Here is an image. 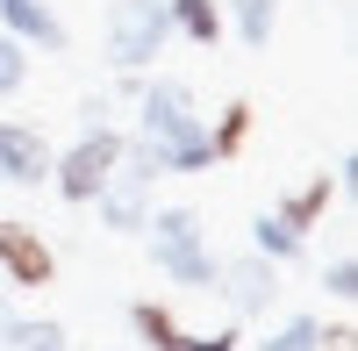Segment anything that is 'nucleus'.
<instances>
[{
    "label": "nucleus",
    "mask_w": 358,
    "mask_h": 351,
    "mask_svg": "<svg viewBox=\"0 0 358 351\" xmlns=\"http://www.w3.org/2000/svg\"><path fill=\"white\" fill-rule=\"evenodd\" d=\"M251 122H258V108L236 94V101H222V115H215V129H208V151H215V165H229L236 151L251 143Z\"/></svg>",
    "instance_id": "nucleus-12"
},
{
    "label": "nucleus",
    "mask_w": 358,
    "mask_h": 351,
    "mask_svg": "<svg viewBox=\"0 0 358 351\" xmlns=\"http://www.w3.org/2000/svg\"><path fill=\"white\" fill-rule=\"evenodd\" d=\"M22 351H65V323H50V315H36V323H22V337H15Z\"/></svg>",
    "instance_id": "nucleus-18"
},
{
    "label": "nucleus",
    "mask_w": 358,
    "mask_h": 351,
    "mask_svg": "<svg viewBox=\"0 0 358 351\" xmlns=\"http://www.w3.org/2000/svg\"><path fill=\"white\" fill-rule=\"evenodd\" d=\"M315 351H358L351 315H337V323H315Z\"/></svg>",
    "instance_id": "nucleus-19"
},
{
    "label": "nucleus",
    "mask_w": 358,
    "mask_h": 351,
    "mask_svg": "<svg viewBox=\"0 0 358 351\" xmlns=\"http://www.w3.org/2000/svg\"><path fill=\"white\" fill-rule=\"evenodd\" d=\"M0 29H8L22 50H65L72 43V29L57 22L50 0H0Z\"/></svg>",
    "instance_id": "nucleus-8"
},
{
    "label": "nucleus",
    "mask_w": 358,
    "mask_h": 351,
    "mask_svg": "<svg viewBox=\"0 0 358 351\" xmlns=\"http://www.w3.org/2000/svg\"><path fill=\"white\" fill-rule=\"evenodd\" d=\"M322 287H330V301H351V294H358V258L337 251L330 266H322Z\"/></svg>",
    "instance_id": "nucleus-17"
},
{
    "label": "nucleus",
    "mask_w": 358,
    "mask_h": 351,
    "mask_svg": "<svg viewBox=\"0 0 358 351\" xmlns=\"http://www.w3.org/2000/svg\"><path fill=\"white\" fill-rule=\"evenodd\" d=\"M122 165V129L115 122H94V129H79L72 151H57L50 165V187L72 201V208H94V194L108 187V172Z\"/></svg>",
    "instance_id": "nucleus-4"
},
{
    "label": "nucleus",
    "mask_w": 358,
    "mask_h": 351,
    "mask_svg": "<svg viewBox=\"0 0 358 351\" xmlns=\"http://www.w3.org/2000/svg\"><path fill=\"white\" fill-rule=\"evenodd\" d=\"M151 266L179 287H201V294H215V273H222V258L208 251V229L194 208H151Z\"/></svg>",
    "instance_id": "nucleus-2"
},
{
    "label": "nucleus",
    "mask_w": 358,
    "mask_h": 351,
    "mask_svg": "<svg viewBox=\"0 0 358 351\" xmlns=\"http://www.w3.org/2000/svg\"><path fill=\"white\" fill-rule=\"evenodd\" d=\"M251 251H258V258H273V266H294V258L308 251V237H294L280 215H258V222H251Z\"/></svg>",
    "instance_id": "nucleus-14"
},
{
    "label": "nucleus",
    "mask_w": 358,
    "mask_h": 351,
    "mask_svg": "<svg viewBox=\"0 0 358 351\" xmlns=\"http://www.w3.org/2000/svg\"><path fill=\"white\" fill-rule=\"evenodd\" d=\"M236 344H244L236 330H208V337H194V330H187V351H236Z\"/></svg>",
    "instance_id": "nucleus-20"
},
{
    "label": "nucleus",
    "mask_w": 358,
    "mask_h": 351,
    "mask_svg": "<svg viewBox=\"0 0 358 351\" xmlns=\"http://www.w3.org/2000/svg\"><path fill=\"white\" fill-rule=\"evenodd\" d=\"M50 165L57 151L36 122H0V180L8 187H50Z\"/></svg>",
    "instance_id": "nucleus-6"
},
{
    "label": "nucleus",
    "mask_w": 358,
    "mask_h": 351,
    "mask_svg": "<svg viewBox=\"0 0 358 351\" xmlns=\"http://www.w3.org/2000/svg\"><path fill=\"white\" fill-rule=\"evenodd\" d=\"M129 330L151 344V351H187V330H179V315H172L165 301H136V308H129Z\"/></svg>",
    "instance_id": "nucleus-13"
},
{
    "label": "nucleus",
    "mask_w": 358,
    "mask_h": 351,
    "mask_svg": "<svg viewBox=\"0 0 358 351\" xmlns=\"http://www.w3.org/2000/svg\"><path fill=\"white\" fill-rule=\"evenodd\" d=\"M172 43V15H165V0H108V22H101V50H108V65L115 72H151L158 57Z\"/></svg>",
    "instance_id": "nucleus-3"
},
{
    "label": "nucleus",
    "mask_w": 358,
    "mask_h": 351,
    "mask_svg": "<svg viewBox=\"0 0 358 351\" xmlns=\"http://www.w3.org/2000/svg\"><path fill=\"white\" fill-rule=\"evenodd\" d=\"M79 115H86V129L108 122V94H86V101H79Z\"/></svg>",
    "instance_id": "nucleus-22"
},
{
    "label": "nucleus",
    "mask_w": 358,
    "mask_h": 351,
    "mask_svg": "<svg viewBox=\"0 0 358 351\" xmlns=\"http://www.w3.org/2000/svg\"><path fill=\"white\" fill-rule=\"evenodd\" d=\"M337 187H344V165H337V172H315V180H301V187H294V194L280 201L273 215H280V222L294 229V237H308V229H315L322 215H330V201H337Z\"/></svg>",
    "instance_id": "nucleus-9"
},
{
    "label": "nucleus",
    "mask_w": 358,
    "mask_h": 351,
    "mask_svg": "<svg viewBox=\"0 0 358 351\" xmlns=\"http://www.w3.org/2000/svg\"><path fill=\"white\" fill-rule=\"evenodd\" d=\"M15 337H22V315H15L8 294H0V344H15Z\"/></svg>",
    "instance_id": "nucleus-21"
},
{
    "label": "nucleus",
    "mask_w": 358,
    "mask_h": 351,
    "mask_svg": "<svg viewBox=\"0 0 358 351\" xmlns=\"http://www.w3.org/2000/svg\"><path fill=\"white\" fill-rule=\"evenodd\" d=\"M165 15H172V36H187L201 50L222 43V0H165Z\"/></svg>",
    "instance_id": "nucleus-11"
},
{
    "label": "nucleus",
    "mask_w": 358,
    "mask_h": 351,
    "mask_svg": "<svg viewBox=\"0 0 358 351\" xmlns=\"http://www.w3.org/2000/svg\"><path fill=\"white\" fill-rule=\"evenodd\" d=\"M315 323H322V315H287V323L265 337L258 351H315Z\"/></svg>",
    "instance_id": "nucleus-15"
},
{
    "label": "nucleus",
    "mask_w": 358,
    "mask_h": 351,
    "mask_svg": "<svg viewBox=\"0 0 358 351\" xmlns=\"http://www.w3.org/2000/svg\"><path fill=\"white\" fill-rule=\"evenodd\" d=\"M136 136L158 151L165 172H208L215 151H208V115L194 108L187 79H143L136 86Z\"/></svg>",
    "instance_id": "nucleus-1"
},
{
    "label": "nucleus",
    "mask_w": 358,
    "mask_h": 351,
    "mask_svg": "<svg viewBox=\"0 0 358 351\" xmlns=\"http://www.w3.org/2000/svg\"><path fill=\"white\" fill-rule=\"evenodd\" d=\"M215 294L229 301V315H265L280 301V266L273 258H258V251H244V258H222V273H215Z\"/></svg>",
    "instance_id": "nucleus-5"
},
{
    "label": "nucleus",
    "mask_w": 358,
    "mask_h": 351,
    "mask_svg": "<svg viewBox=\"0 0 358 351\" xmlns=\"http://www.w3.org/2000/svg\"><path fill=\"white\" fill-rule=\"evenodd\" d=\"M0 273H8L15 287H50L57 280V251L43 244V229L36 222H0Z\"/></svg>",
    "instance_id": "nucleus-7"
},
{
    "label": "nucleus",
    "mask_w": 358,
    "mask_h": 351,
    "mask_svg": "<svg viewBox=\"0 0 358 351\" xmlns=\"http://www.w3.org/2000/svg\"><path fill=\"white\" fill-rule=\"evenodd\" d=\"M222 29H236L244 50H265L280 29V0H222Z\"/></svg>",
    "instance_id": "nucleus-10"
},
{
    "label": "nucleus",
    "mask_w": 358,
    "mask_h": 351,
    "mask_svg": "<svg viewBox=\"0 0 358 351\" xmlns=\"http://www.w3.org/2000/svg\"><path fill=\"white\" fill-rule=\"evenodd\" d=\"M22 79H29V50L8 36V29H0V101H8V94H22Z\"/></svg>",
    "instance_id": "nucleus-16"
}]
</instances>
